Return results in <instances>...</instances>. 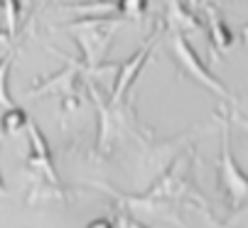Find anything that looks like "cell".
Segmentation results:
<instances>
[{
  "label": "cell",
  "instance_id": "5bb4252c",
  "mask_svg": "<svg viewBox=\"0 0 248 228\" xmlns=\"http://www.w3.org/2000/svg\"><path fill=\"white\" fill-rule=\"evenodd\" d=\"M86 228H116V223H113V218H96Z\"/></svg>",
  "mask_w": 248,
  "mask_h": 228
},
{
  "label": "cell",
  "instance_id": "8992f818",
  "mask_svg": "<svg viewBox=\"0 0 248 228\" xmlns=\"http://www.w3.org/2000/svg\"><path fill=\"white\" fill-rule=\"evenodd\" d=\"M64 59V69L47 76V79H37L32 84V89L27 91V96H40V93H59L62 98L69 96H79V84L86 74H93L81 59H72L66 54H59Z\"/></svg>",
  "mask_w": 248,
  "mask_h": 228
},
{
  "label": "cell",
  "instance_id": "7a4b0ae2",
  "mask_svg": "<svg viewBox=\"0 0 248 228\" xmlns=\"http://www.w3.org/2000/svg\"><path fill=\"white\" fill-rule=\"evenodd\" d=\"M121 22V17H79L69 22V32L81 52V61L93 74L103 66V57L108 54Z\"/></svg>",
  "mask_w": 248,
  "mask_h": 228
},
{
  "label": "cell",
  "instance_id": "52a82bcc",
  "mask_svg": "<svg viewBox=\"0 0 248 228\" xmlns=\"http://www.w3.org/2000/svg\"><path fill=\"white\" fill-rule=\"evenodd\" d=\"M27 140H30V152H27V160H25L27 169L32 174H37L40 182L59 186L62 182H59V174H57V167H54V160H52L49 142L34 121H30V125H27Z\"/></svg>",
  "mask_w": 248,
  "mask_h": 228
},
{
  "label": "cell",
  "instance_id": "d6986e66",
  "mask_svg": "<svg viewBox=\"0 0 248 228\" xmlns=\"http://www.w3.org/2000/svg\"><path fill=\"white\" fill-rule=\"evenodd\" d=\"M211 226H214V228H224V226H217V223H214V221H211Z\"/></svg>",
  "mask_w": 248,
  "mask_h": 228
},
{
  "label": "cell",
  "instance_id": "ba28073f",
  "mask_svg": "<svg viewBox=\"0 0 248 228\" xmlns=\"http://www.w3.org/2000/svg\"><path fill=\"white\" fill-rule=\"evenodd\" d=\"M165 25L167 32H197L202 27V17L194 13L192 3L187 0H165Z\"/></svg>",
  "mask_w": 248,
  "mask_h": 228
},
{
  "label": "cell",
  "instance_id": "4fadbf2b",
  "mask_svg": "<svg viewBox=\"0 0 248 228\" xmlns=\"http://www.w3.org/2000/svg\"><path fill=\"white\" fill-rule=\"evenodd\" d=\"M10 66H13V54H8L3 61H0V108L5 110H13L17 108L13 96H10V86H8V79H10Z\"/></svg>",
  "mask_w": 248,
  "mask_h": 228
},
{
  "label": "cell",
  "instance_id": "30bf717a",
  "mask_svg": "<svg viewBox=\"0 0 248 228\" xmlns=\"http://www.w3.org/2000/svg\"><path fill=\"white\" fill-rule=\"evenodd\" d=\"M22 15V0H0V32L13 42Z\"/></svg>",
  "mask_w": 248,
  "mask_h": 228
},
{
  "label": "cell",
  "instance_id": "9c48e42d",
  "mask_svg": "<svg viewBox=\"0 0 248 228\" xmlns=\"http://www.w3.org/2000/svg\"><path fill=\"white\" fill-rule=\"evenodd\" d=\"M206 37L211 52H214V59H221L226 54V49L233 45V32L226 25V20L221 17V13L217 8H206Z\"/></svg>",
  "mask_w": 248,
  "mask_h": 228
},
{
  "label": "cell",
  "instance_id": "e0dca14e",
  "mask_svg": "<svg viewBox=\"0 0 248 228\" xmlns=\"http://www.w3.org/2000/svg\"><path fill=\"white\" fill-rule=\"evenodd\" d=\"M0 194H5V182H3V174H0Z\"/></svg>",
  "mask_w": 248,
  "mask_h": 228
},
{
  "label": "cell",
  "instance_id": "7c38bea8",
  "mask_svg": "<svg viewBox=\"0 0 248 228\" xmlns=\"http://www.w3.org/2000/svg\"><path fill=\"white\" fill-rule=\"evenodd\" d=\"M150 0H116V15L121 20H140L148 13Z\"/></svg>",
  "mask_w": 248,
  "mask_h": 228
},
{
  "label": "cell",
  "instance_id": "6da1fadb",
  "mask_svg": "<svg viewBox=\"0 0 248 228\" xmlns=\"http://www.w3.org/2000/svg\"><path fill=\"white\" fill-rule=\"evenodd\" d=\"M93 186L106 194H111L123 209H128L135 216H160V218H170L174 223H180V216L174 213V209L180 206V201L185 197L187 199L194 197L202 201V197L197 194V189L192 184V155L177 157L143 194H123V192H116V189L106 186L103 182H93Z\"/></svg>",
  "mask_w": 248,
  "mask_h": 228
},
{
  "label": "cell",
  "instance_id": "277c9868",
  "mask_svg": "<svg viewBox=\"0 0 248 228\" xmlns=\"http://www.w3.org/2000/svg\"><path fill=\"white\" fill-rule=\"evenodd\" d=\"M221 118V116H219ZM221 147H219V162H217V179L224 194L229 211H241L248 201V174L238 167L233 152H231V130L229 121L221 118Z\"/></svg>",
  "mask_w": 248,
  "mask_h": 228
},
{
  "label": "cell",
  "instance_id": "2e32d148",
  "mask_svg": "<svg viewBox=\"0 0 248 228\" xmlns=\"http://www.w3.org/2000/svg\"><path fill=\"white\" fill-rule=\"evenodd\" d=\"M231 116H233L236 123H241L243 128H248V116H241V113H231Z\"/></svg>",
  "mask_w": 248,
  "mask_h": 228
},
{
  "label": "cell",
  "instance_id": "5b68a950",
  "mask_svg": "<svg viewBox=\"0 0 248 228\" xmlns=\"http://www.w3.org/2000/svg\"><path fill=\"white\" fill-rule=\"evenodd\" d=\"M165 32H167V25H157V30L150 34L148 42L140 45L125 61L116 64V79H113L111 91H108V101H111L113 106H125V98H128V93H130L135 79L143 74V69H145V64H148V59H150L155 45L160 42V37H162Z\"/></svg>",
  "mask_w": 248,
  "mask_h": 228
},
{
  "label": "cell",
  "instance_id": "3957f363",
  "mask_svg": "<svg viewBox=\"0 0 248 228\" xmlns=\"http://www.w3.org/2000/svg\"><path fill=\"white\" fill-rule=\"evenodd\" d=\"M170 54H172V61L174 66L180 69L182 76H187L189 81L199 84L202 89L217 93L219 98L224 101H236L231 96V91L224 86L221 79H217L214 74H211V69L202 61V57L197 54V49L192 47V42L187 40V34L182 32H170Z\"/></svg>",
  "mask_w": 248,
  "mask_h": 228
},
{
  "label": "cell",
  "instance_id": "8fae6325",
  "mask_svg": "<svg viewBox=\"0 0 248 228\" xmlns=\"http://www.w3.org/2000/svg\"><path fill=\"white\" fill-rule=\"evenodd\" d=\"M27 125H30V118L22 108L5 110L3 118H0V133H5V135H15L20 130H27Z\"/></svg>",
  "mask_w": 248,
  "mask_h": 228
},
{
  "label": "cell",
  "instance_id": "9a60e30c",
  "mask_svg": "<svg viewBox=\"0 0 248 228\" xmlns=\"http://www.w3.org/2000/svg\"><path fill=\"white\" fill-rule=\"evenodd\" d=\"M123 228H148V226L140 223L138 218H125V221H123Z\"/></svg>",
  "mask_w": 248,
  "mask_h": 228
},
{
  "label": "cell",
  "instance_id": "ac0fdd59",
  "mask_svg": "<svg viewBox=\"0 0 248 228\" xmlns=\"http://www.w3.org/2000/svg\"><path fill=\"white\" fill-rule=\"evenodd\" d=\"M189 3H192V5H202V3H204V0H189Z\"/></svg>",
  "mask_w": 248,
  "mask_h": 228
}]
</instances>
